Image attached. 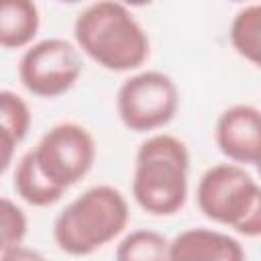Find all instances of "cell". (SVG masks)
<instances>
[{"label": "cell", "instance_id": "cell-1", "mask_svg": "<svg viewBox=\"0 0 261 261\" xmlns=\"http://www.w3.org/2000/svg\"><path fill=\"white\" fill-rule=\"evenodd\" d=\"M77 47L108 71H130L149 57V37L135 14L120 2L102 0L86 6L73 22Z\"/></svg>", "mask_w": 261, "mask_h": 261}, {"label": "cell", "instance_id": "cell-2", "mask_svg": "<svg viewBox=\"0 0 261 261\" xmlns=\"http://www.w3.org/2000/svg\"><path fill=\"white\" fill-rule=\"evenodd\" d=\"M128 224L124 194L108 184L92 186L71 200L53 222L57 247L71 257H86L112 243Z\"/></svg>", "mask_w": 261, "mask_h": 261}, {"label": "cell", "instance_id": "cell-3", "mask_svg": "<svg viewBox=\"0 0 261 261\" xmlns=\"http://www.w3.org/2000/svg\"><path fill=\"white\" fill-rule=\"evenodd\" d=\"M190 153L173 135H153L141 143L135 157L133 198L153 216H171L188 200Z\"/></svg>", "mask_w": 261, "mask_h": 261}, {"label": "cell", "instance_id": "cell-4", "mask_svg": "<svg viewBox=\"0 0 261 261\" xmlns=\"http://www.w3.org/2000/svg\"><path fill=\"white\" fill-rule=\"evenodd\" d=\"M179 106L175 82L163 71H141L126 77L116 92L120 122L133 133H149L169 124Z\"/></svg>", "mask_w": 261, "mask_h": 261}, {"label": "cell", "instance_id": "cell-5", "mask_svg": "<svg viewBox=\"0 0 261 261\" xmlns=\"http://www.w3.org/2000/svg\"><path fill=\"white\" fill-rule=\"evenodd\" d=\"M259 184L239 163H218L208 167L196 188L200 212L230 228H237L255 204Z\"/></svg>", "mask_w": 261, "mask_h": 261}, {"label": "cell", "instance_id": "cell-6", "mask_svg": "<svg viewBox=\"0 0 261 261\" xmlns=\"http://www.w3.org/2000/svg\"><path fill=\"white\" fill-rule=\"evenodd\" d=\"M82 75L77 49L59 37L33 43L18 61L20 84L39 98H57L69 92Z\"/></svg>", "mask_w": 261, "mask_h": 261}, {"label": "cell", "instance_id": "cell-7", "mask_svg": "<svg viewBox=\"0 0 261 261\" xmlns=\"http://www.w3.org/2000/svg\"><path fill=\"white\" fill-rule=\"evenodd\" d=\"M41 171L59 188L67 190L86 177L96 159V141L77 122L51 126L33 149Z\"/></svg>", "mask_w": 261, "mask_h": 261}, {"label": "cell", "instance_id": "cell-8", "mask_svg": "<svg viewBox=\"0 0 261 261\" xmlns=\"http://www.w3.org/2000/svg\"><path fill=\"white\" fill-rule=\"evenodd\" d=\"M214 139L220 153L232 163L257 165L261 159V110L251 104L226 108L216 120Z\"/></svg>", "mask_w": 261, "mask_h": 261}, {"label": "cell", "instance_id": "cell-9", "mask_svg": "<svg viewBox=\"0 0 261 261\" xmlns=\"http://www.w3.org/2000/svg\"><path fill=\"white\" fill-rule=\"evenodd\" d=\"M171 261H245V249L234 237L212 228H188L171 239Z\"/></svg>", "mask_w": 261, "mask_h": 261}, {"label": "cell", "instance_id": "cell-10", "mask_svg": "<svg viewBox=\"0 0 261 261\" xmlns=\"http://www.w3.org/2000/svg\"><path fill=\"white\" fill-rule=\"evenodd\" d=\"M16 194L20 200H24L27 204L31 206H37V208H45V206H51L55 202L61 200L63 196V188L55 186L39 167L37 163V157L31 151H27L18 163H16V169H14V181H12Z\"/></svg>", "mask_w": 261, "mask_h": 261}, {"label": "cell", "instance_id": "cell-11", "mask_svg": "<svg viewBox=\"0 0 261 261\" xmlns=\"http://www.w3.org/2000/svg\"><path fill=\"white\" fill-rule=\"evenodd\" d=\"M41 24L39 8L31 0H6L0 10V45L4 49L27 47Z\"/></svg>", "mask_w": 261, "mask_h": 261}, {"label": "cell", "instance_id": "cell-12", "mask_svg": "<svg viewBox=\"0 0 261 261\" xmlns=\"http://www.w3.org/2000/svg\"><path fill=\"white\" fill-rule=\"evenodd\" d=\"M31 128V110L29 104L14 92H0V130H2V173L10 167L12 151L20 145Z\"/></svg>", "mask_w": 261, "mask_h": 261}, {"label": "cell", "instance_id": "cell-13", "mask_svg": "<svg viewBox=\"0 0 261 261\" xmlns=\"http://www.w3.org/2000/svg\"><path fill=\"white\" fill-rule=\"evenodd\" d=\"M232 49L261 69V4L243 6L228 29Z\"/></svg>", "mask_w": 261, "mask_h": 261}, {"label": "cell", "instance_id": "cell-14", "mask_svg": "<svg viewBox=\"0 0 261 261\" xmlns=\"http://www.w3.org/2000/svg\"><path fill=\"white\" fill-rule=\"evenodd\" d=\"M171 241L157 230H130L116 247L114 261H171Z\"/></svg>", "mask_w": 261, "mask_h": 261}, {"label": "cell", "instance_id": "cell-15", "mask_svg": "<svg viewBox=\"0 0 261 261\" xmlns=\"http://www.w3.org/2000/svg\"><path fill=\"white\" fill-rule=\"evenodd\" d=\"M2 245L0 249L18 247L27 234V216L22 208H18L10 198H2Z\"/></svg>", "mask_w": 261, "mask_h": 261}, {"label": "cell", "instance_id": "cell-16", "mask_svg": "<svg viewBox=\"0 0 261 261\" xmlns=\"http://www.w3.org/2000/svg\"><path fill=\"white\" fill-rule=\"evenodd\" d=\"M239 234H245V237H261V188L257 192V198H255V204L253 208L249 210V214L241 220V224H237L234 228Z\"/></svg>", "mask_w": 261, "mask_h": 261}, {"label": "cell", "instance_id": "cell-17", "mask_svg": "<svg viewBox=\"0 0 261 261\" xmlns=\"http://www.w3.org/2000/svg\"><path fill=\"white\" fill-rule=\"evenodd\" d=\"M0 261H47L39 251L29 249V247H12V249H4Z\"/></svg>", "mask_w": 261, "mask_h": 261}, {"label": "cell", "instance_id": "cell-18", "mask_svg": "<svg viewBox=\"0 0 261 261\" xmlns=\"http://www.w3.org/2000/svg\"><path fill=\"white\" fill-rule=\"evenodd\" d=\"M257 169H259V175H261V159H259V163H257Z\"/></svg>", "mask_w": 261, "mask_h": 261}]
</instances>
